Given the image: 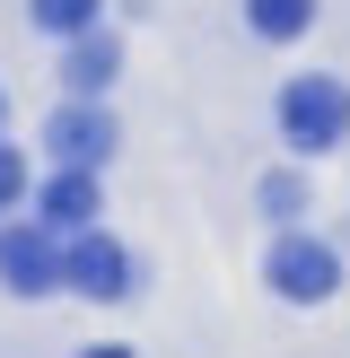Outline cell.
Listing matches in <instances>:
<instances>
[{"label": "cell", "mask_w": 350, "mask_h": 358, "mask_svg": "<svg viewBox=\"0 0 350 358\" xmlns=\"http://www.w3.org/2000/svg\"><path fill=\"white\" fill-rule=\"evenodd\" d=\"M280 131H289V149H332V140L350 131V87L342 79H289L280 87Z\"/></svg>", "instance_id": "cell-1"}, {"label": "cell", "mask_w": 350, "mask_h": 358, "mask_svg": "<svg viewBox=\"0 0 350 358\" xmlns=\"http://www.w3.org/2000/svg\"><path fill=\"white\" fill-rule=\"evenodd\" d=\"M272 289L289 297V306H324L332 289H342V254L315 236H280L272 245Z\"/></svg>", "instance_id": "cell-2"}, {"label": "cell", "mask_w": 350, "mask_h": 358, "mask_svg": "<svg viewBox=\"0 0 350 358\" xmlns=\"http://www.w3.org/2000/svg\"><path fill=\"white\" fill-rule=\"evenodd\" d=\"M62 280L79 297H132V254L97 227H70V254H62Z\"/></svg>", "instance_id": "cell-3"}, {"label": "cell", "mask_w": 350, "mask_h": 358, "mask_svg": "<svg viewBox=\"0 0 350 358\" xmlns=\"http://www.w3.org/2000/svg\"><path fill=\"white\" fill-rule=\"evenodd\" d=\"M44 149L62 157V166H97V157L114 149V122H105L97 105H62V114L44 122Z\"/></svg>", "instance_id": "cell-4"}, {"label": "cell", "mask_w": 350, "mask_h": 358, "mask_svg": "<svg viewBox=\"0 0 350 358\" xmlns=\"http://www.w3.org/2000/svg\"><path fill=\"white\" fill-rule=\"evenodd\" d=\"M0 280H9L18 297H44L52 280H62V254L44 245V227H9V236H0Z\"/></svg>", "instance_id": "cell-5"}, {"label": "cell", "mask_w": 350, "mask_h": 358, "mask_svg": "<svg viewBox=\"0 0 350 358\" xmlns=\"http://www.w3.org/2000/svg\"><path fill=\"white\" fill-rule=\"evenodd\" d=\"M97 219V175L88 166H62L44 184V201H35V227H88Z\"/></svg>", "instance_id": "cell-6"}, {"label": "cell", "mask_w": 350, "mask_h": 358, "mask_svg": "<svg viewBox=\"0 0 350 358\" xmlns=\"http://www.w3.org/2000/svg\"><path fill=\"white\" fill-rule=\"evenodd\" d=\"M114 70H122V44H114V35H97V27H79V44H70V62H62L70 96H97Z\"/></svg>", "instance_id": "cell-7"}, {"label": "cell", "mask_w": 350, "mask_h": 358, "mask_svg": "<svg viewBox=\"0 0 350 358\" xmlns=\"http://www.w3.org/2000/svg\"><path fill=\"white\" fill-rule=\"evenodd\" d=\"M245 17H254V35L289 44V35H307V27H315V0H245Z\"/></svg>", "instance_id": "cell-8"}, {"label": "cell", "mask_w": 350, "mask_h": 358, "mask_svg": "<svg viewBox=\"0 0 350 358\" xmlns=\"http://www.w3.org/2000/svg\"><path fill=\"white\" fill-rule=\"evenodd\" d=\"M97 9H105V0H27V17H35L44 35H79V27H97Z\"/></svg>", "instance_id": "cell-9"}, {"label": "cell", "mask_w": 350, "mask_h": 358, "mask_svg": "<svg viewBox=\"0 0 350 358\" xmlns=\"http://www.w3.org/2000/svg\"><path fill=\"white\" fill-rule=\"evenodd\" d=\"M18 192H27V157H18V149H0V210H9Z\"/></svg>", "instance_id": "cell-10"}, {"label": "cell", "mask_w": 350, "mask_h": 358, "mask_svg": "<svg viewBox=\"0 0 350 358\" xmlns=\"http://www.w3.org/2000/svg\"><path fill=\"white\" fill-rule=\"evenodd\" d=\"M262 201H272L280 219H298V184H289V175H272V184H262Z\"/></svg>", "instance_id": "cell-11"}, {"label": "cell", "mask_w": 350, "mask_h": 358, "mask_svg": "<svg viewBox=\"0 0 350 358\" xmlns=\"http://www.w3.org/2000/svg\"><path fill=\"white\" fill-rule=\"evenodd\" d=\"M88 358H132V350H88Z\"/></svg>", "instance_id": "cell-12"}, {"label": "cell", "mask_w": 350, "mask_h": 358, "mask_svg": "<svg viewBox=\"0 0 350 358\" xmlns=\"http://www.w3.org/2000/svg\"><path fill=\"white\" fill-rule=\"evenodd\" d=\"M0 114H9V105H0Z\"/></svg>", "instance_id": "cell-13"}]
</instances>
